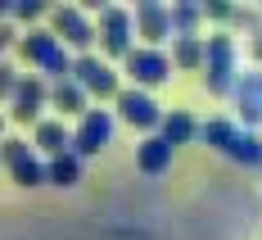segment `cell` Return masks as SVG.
I'll list each match as a JSON object with an SVG mask.
<instances>
[{
  "label": "cell",
  "mask_w": 262,
  "mask_h": 240,
  "mask_svg": "<svg viewBox=\"0 0 262 240\" xmlns=\"http://www.w3.org/2000/svg\"><path fill=\"white\" fill-rule=\"evenodd\" d=\"M127 118H140V123H149L154 113H149V100H140V95H127Z\"/></svg>",
  "instance_id": "cell-1"
}]
</instances>
